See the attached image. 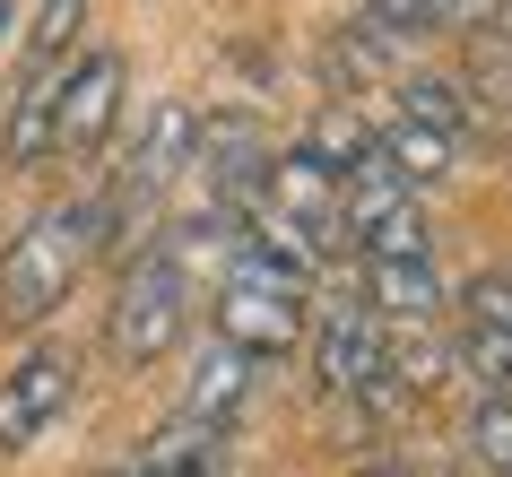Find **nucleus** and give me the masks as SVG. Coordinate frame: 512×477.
Returning <instances> with one entry per match:
<instances>
[{"mask_svg": "<svg viewBox=\"0 0 512 477\" xmlns=\"http://www.w3.org/2000/svg\"><path fill=\"white\" fill-rule=\"evenodd\" d=\"M113 200L105 183L79 191V200H53V209H35L18 235H9V252H0V321L9 330H44V321L70 304V287L87 278V261L113 243Z\"/></svg>", "mask_w": 512, "mask_h": 477, "instance_id": "1", "label": "nucleus"}, {"mask_svg": "<svg viewBox=\"0 0 512 477\" xmlns=\"http://www.w3.org/2000/svg\"><path fill=\"white\" fill-rule=\"evenodd\" d=\"M183 330H191V252L165 235L122 269V287L105 304V347L139 373V365H157V356H174Z\"/></svg>", "mask_w": 512, "mask_h": 477, "instance_id": "2", "label": "nucleus"}, {"mask_svg": "<svg viewBox=\"0 0 512 477\" xmlns=\"http://www.w3.org/2000/svg\"><path fill=\"white\" fill-rule=\"evenodd\" d=\"M304 321H313V304H304V278H287L278 261H261V252H226V278H217V339L243 347L252 365H270V356H287V347L304 339Z\"/></svg>", "mask_w": 512, "mask_h": 477, "instance_id": "3", "label": "nucleus"}, {"mask_svg": "<svg viewBox=\"0 0 512 477\" xmlns=\"http://www.w3.org/2000/svg\"><path fill=\"white\" fill-rule=\"evenodd\" d=\"M304 339H313V382L330 399H365V408H391L400 399V382H391V330L365 313L356 287L322 295L313 321H304Z\"/></svg>", "mask_w": 512, "mask_h": 477, "instance_id": "4", "label": "nucleus"}, {"mask_svg": "<svg viewBox=\"0 0 512 477\" xmlns=\"http://www.w3.org/2000/svg\"><path fill=\"white\" fill-rule=\"evenodd\" d=\"M191 157H200V113L174 96V105H157L148 122H139V139L122 148V165H113V183H105V200H113V217L131 226L139 209H157L165 191L191 174Z\"/></svg>", "mask_w": 512, "mask_h": 477, "instance_id": "5", "label": "nucleus"}, {"mask_svg": "<svg viewBox=\"0 0 512 477\" xmlns=\"http://www.w3.org/2000/svg\"><path fill=\"white\" fill-rule=\"evenodd\" d=\"M70 399H79V356L70 347H27L18 365L0 373V451H35L70 417Z\"/></svg>", "mask_w": 512, "mask_h": 477, "instance_id": "6", "label": "nucleus"}, {"mask_svg": "<svg viewBox=\"0 0 512 477\" xmlns=\"http://www.w3.org/2000/svg\"><path fill=\"white\" fill-rule=\"evenodd\" d=\"M122 53H70L61 70V105H53V157H96L113 139V113H122Z\"/></svg>", "mask_w": 512, "mask_h": 477, "instance_id": "7", "label": "nucleus"}, {"mask_svg": "<svg viewBox=\"0 0 512 477\" xmlns=\"http://www.w3.org/2000/svg\"><path fill=\"white\" fill-rule=\"evenodd\" d=\"M252 382H261V365H252L243 347L209 339L200 356H191V373H183V425L209 434V443H226V425L252 408Z\"/></svg>", "mask_w": 512, "mask_h": 477, "instance_id": "8", "label": "nucleus"}, {"mask_svg": "<svg viewBox=\"0 0 512 477\" xmlns=\"http://www.w3.org/2000/svg\"><path fill=\"white\" fill-rule=\"evenodd\" d=\"M61 70H70V61H27V70H18V87L0 96V165H44V157H53Z\"/></svg>", "mask_w": 512, "mask_h": 477, "instance_id": "9", "label": "nucleus"}, {"mask_svg": "<svg viewBox=\"0 0 512 477\" xmlns=\"http://www.w3.org/2000/svg\"><path fill=\"white\" fill-rule=\"evenodd\" d=\"M365 313L382 330H434L443 321V269L434 261H365Z\"/></svg>", "mask_w": 512, "mask_h": 477, "instance_id": "10", "label": "nucleus"}, {"mask_svg": "<svg viewBox=\"0 0 512 477\" xmlns=\"http://www.w3.org/2000/svg\"><path fill=\"white\" fill-rule=\"evenodd\" d=\"M374 157L391 165L408 191H426V183H443V174L460 165V148H452V139H434L426 122H408V113H382V122H374Z\"/></svg>", "mask_w": 512, "mask_h": 477, "instance_id": "11", "label": "nucleus"}, {"mask_svg": "<svg viewBox=\"0 0 512 477\" xmlns=\"http://www.w3.org/2000/svg\"><path fill=\"white\" fill-rule=\"evenodd\" d=\"M391 113L426 122V131H434V139H452V148H469V139H478V113H469L460 79H443V70H408V79L391 87Z\"/></svg>", "mask_w": 512, "mask_h": 477, "instance_id": "12", "label": "nucleus"}, {"mask_svg": "<svg viewBox=\"0 0 512 477\" xmlns=\"http://www.w3.org/2000/svg\"><path fill=\"white\" fill-rule=\"evenodd\" d=\"M460 96H469L486 139H512V35H478V53L460 70Z\"/></svg>", "mask_w": 512, "mask_h": 477, "instance_id": "13", "label": "nucleus"}, {"mask_svg": "<svg viewBox=\"0 0 512 477\" xmlns=\"http://www.w3.org/2000/svg\"><path fill=\"white\" fill-rule=\"evenodd\" d=\"M330 61H339L348 79H391V87H400V79H408V35L374 27V18H356V27L330 44Z\"/></svg>", "mask_w": 512, "mask_h": 477, "instance_id": "14", "label": "nucleus"}, {"mask_svg": "<svg viewBox=\"0 0 512 477\" xmlns=\"http://www.w3.org/2000/svg\"><path fill=\"white\" fill-rule=\"evenodd\" d=\"M79 18H87V0H35V18H27V61H70Z\"/></svg>", "mask_w": 512, "mask_h": 477, "instance_id": "15", "label": "nucleus"}, {"mask_svg": "<svg viewBox=\"0 0 512 477\" xmlns=\"http://www.w3.org/2000/svg\"><path fill=\"white\" fill-rule=\"evenodd\" d=\"M469 460L512 477V399H469Z\"/></svg>", "mask_w": 512, "mask_h": 477, "instance_id": "16", "label": "nucleus"}, {"mask_svg": "<svg viewBox=\"0 0 512 477\" xmlns=\"http://www.w3.org/2000/svg\"><path fill=\"white\" fill-rule=\"evenodd\" d=\"M460 304H469V330L512 339V261H504V269H478V278L460 287Z\"/></svg>", "mask_w": 512, "mask_h": 477, "instance_id": "17", "label": "nucleus"}, {"mask_svg": "<svg viewBox=\"0 0 512 477\" xmlns=\"http://www.w3.org/2000/svg\"><path fill=\"white\" fill-rule=\"evenodd\" d=\"M356 477H426V469H408V460H365Z\"/></svg>", "mask_w": 512, "mask_h": 477, "instance_id": "18", "label": "nucleus"}, {"mask_svg": "<svg viewBox=\"0 0 512 477\" xmlns=\"http://www.w3.org/2000/svg\"><path fill=\"white\" fill-rule=\"evenodd\" d=\"M131 477H191V469H174V460H148V469H131Z\"/></svg>", "mask_w": 512, "mask_h": 477, "instance_id": "19", "label": "nucleus"}, {"mask_svg": "<svg viewBox=\"0 0 512 477\" xmlns=\"http://www.w3.org/2000/svg\"><path fill=\"white\" fill-rule=\"evenodd\" d=\"M504 35H512V0H504Z\"/></svg>", "mask_w": 512, "mask_h": 477, "instance_id": "20", "label": "nucleus"}]
</instances>
